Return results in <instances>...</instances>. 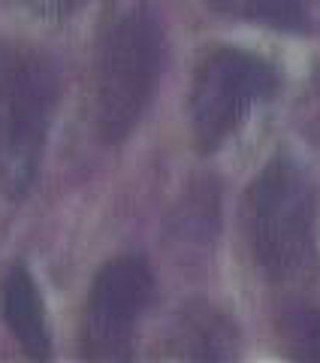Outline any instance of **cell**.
Segmentation results:
<instances>
[{"instance_id": "obj_7", "label": "cell", "mask_w": 320, "mask_h": 363, "mask_svg": "<svg viewBox=\"0 0 320 363\" xmlns=\"http://www.w3.org/2000/svg\"><path fill=\"white\" fill-rule=\"evenodd\" d=\"M173 354L188 360L236 357V327L212 306H190L173 330Z\"/></svg>"}, {"instance_id": "obj_8", "label": "cell", "mask_w": 320, "mask_h": 363, "mask_svg": "<svg viewBox=\"0 0 320 363\" xmlns=\"http://www.w3.org/2000/svg\"><path fill=\"white\" fill-rule=\"evenodd\" d=\"M205 4L230 18L257 21L278 30H305L312 21L305 0H205Z\"/></svg>"}, {"instance_id": "obj_3", "label": "cell", "mask_w": 320, "mask_h": 363, "mask_svg": "<svg viewBox=\"0 0 320 363\" xmlns=\"http://www.w3.org/2000/svg\"><path fill=\"white\" fill-rule=\"evenodd\" d=\"M164 21L152 4H136L106 28L94 64V112L106 143H121L142 121L164 70Z\"/></svg>"}, {"instance_id": "obj_10", "label": "cell", "mask_w": 320, "mask_h": 363, "mask_svg": "<svg viewBox=\"0 0 320 363\" xmlns=\"http://www.w3.org/2000/svg\"><path fill=\"white\" fill-rule=\"evenodd\" d=\"M9 4H16L18 9H25V13L37 16V18L61 21V18H70L73 13H79L82 6H88L91 0H9Z\"/></svg>"}, {"instance_id": "obj_9", "label": "cell", "mask_w": 320, "mask_h": 363, "mask_svg": "<svg viewBox=\"0 0 320 363\" xmlns=\"http://www.w3.org/2000/svg\"><path fill=\"white\" fill-rule=\"evenodd\" d=\"M281 342L296 360H320V309H290L281 318Z\"/></svg>"}, {"instance_id": "obj_2", "label": "cell", "mask_w": 320, "mask_h": 363, "mask_svg": "<svg viewBox=\"0 0 320 363\" xmlns=\"http://www.w3.org/2000/svg\"><path fill=\"white\" fill-rule=\"evenodd\" d=\"M58 109V70L37 45L0 40V194L21 200L40 176Z\"/></svg>"}, {"instance_id": "obj_6", "label": "cell", "mask_w": 320, "mask_h": 363, "mask_svg": "<svg viewBox=\"0 0 320 363\" xmlns=\"http://www.w3.org/2000/svg\"><path fill=\"white\" fill-rule=\"evenodd\" d=\"M0 318L28 357H52V330L42 294L37 279L30 276V269L21 260L9 264L0 276Z\"/></svg>"}, {"instance_id": "obj_1", "label": "cell", "mask_w": 320, "mask_h": 363, "mask_svg": "<svg viewBox=\"0 0 320 363\" xmlns=\"http://www.w3.org/2000/svg\"><path fill=\"white\" fill-rule=\"evenodd\" d=\"M245 233L263 279L299 288L317 269V188L296 157H272L245 194Z\"/></svg>"}, {"instance_id": "obj_4", "label": "cell", "mask_w": 320, "mask_h": 363, "mask_svg": "<svg viewBox=\"0 0 320 363\" xmlns=\"http://www.w3.org/2000/svg\"><path fill=\"white\" fill-rule=\"evenodd\" d=\"M278 91V70L254 52L221 45L200 61L190 82V130L200 152H218Z\"/></svg>"}, {"instance_id": "obj_5", "label": "cell", "mask_w": 320, "mask_h": 363, "mask_svg": "<svg viewBox=\"0 0 320 363\" xmlns=\"http://www.w3.org/2000/svg\"><path fill=\"white\" fill-rule=\"evenodd\" d=\"M154 297V276L145 257L121 255L91 281L82 312V354L88 360H130L133 339Z\"/></svg>"}]
</instances>
